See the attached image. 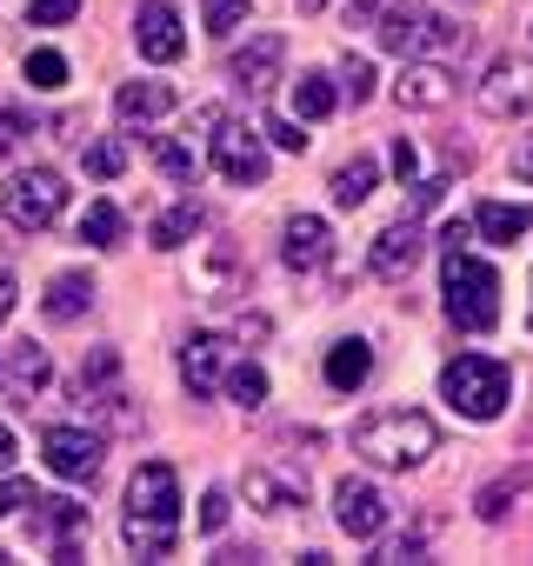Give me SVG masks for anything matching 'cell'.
Returning a JSON list of instances; mask_svg holds the SVG:
<instances>
[{
    "instance_id": "cell-13",
    "label": "cell",
    "mask_w": 533,
    "mask_h": 566,
    "mask_svg": "<svg viewBox=\"0 0 533 566\" xmlns=\"http://www.w3.org/2000/svg\"><path fill=\"white\" fill-rule=\"evenodd\" d=\"M281 61H288V41L281 34H260V41H247L240 54H233V87L240 94H274L281 87Z\"/></svg>"
},
{
    "instance_id": "cell-4",
    "label": "cell",
    "mask_w": 533,
    "mask_h": 566,
    "mask_svg": "<svg viewBox=\"0 0 533 566\" xmlns=\"http://www.w3.org/2000/svg\"><path fill=\"white\" fill-rule=\"evenodd\" d=\"M440 301H447V321L460 334H493V321H500V273L487 260H473L467 247H447Z\"/></svg>"
},
{
    "instance_id": "cell-1",
    "label": "cell",
    "mask_w": 533,
    "mask_h": 566,
    "mask_svg": "<svg viewBox=\"0 0 533 566\" xmlns=\"http://www.w3.org/2000/svg\"><path fill=\"white\" fill-rule=\"evenodd\" d=\"M121 539H127L134 559L174 553V539H180V473H174L167 460L134 467V480H127V513H121Z\"/></svg>"
},
{
    "instance_id": "cell-43",
    "label": "cell",
    "mask_w": 533,
    "mask_h": 566,
    "mask_svg": "<svg viewBox=\"0 0 533 566\" xmlns=\"http://www.w3.org/2000/svg\"><path fill=\"white\" fill-rule=\"evenodd\" d=\"M14 294H21V287H14V273H0V321L14 314Z\"/></svg>"
},
{
    "instance_id": "cell-20",
    "label": "cell",
    "mask_w": 533,
    "mask_h": 566,
    "mask_svg": "<svg viewBox=\"0 0 533 566\" xmlns=\"http://www.w3.org/2000/svg\"><path fill=\"white\" fill-rule=\"evenodd\" d=\"M180 380H187V394H200V400L227 380V360H220V340H213V334H187V347H180Z\"/></svg>"
},
{
    "instance_id": "cell-36",
    "label": "cell",
    "mask_w": 533,
    "mask_h": 566,
    "mask_svg": "<svg viewBox=\"0 0 533 566\" xmlns=\"http://www.w3.org/2000/svg\"><path fill=\"white\" fill-rule=\"evenodd\" d=\"M81 380H87V387H107V380H121V354H114V347H94Z\"/></svg>"
},
{
    "instance_id": "cell-39",
    "label": "cell",
    "mask_w": 533,
    "mask_h": 566,
    "mask_svg": "<svg viewBox=\"0 0 533 566\" xmlns=\"http://www.w3.org/2000/svg\"><path fill=\"white\" fill-rule=\"evenodd\" d=\"M266 134H274V147H281V154H301V147H307L301 120H266Z\"/></svg>"
},
{
    "instance_id": "cell-38",
    "label": "cell",
    "mask_w": 533,
    "mask_h": 566,
    "mask_svg": "<svg viewBox=\"0 0 533 566\" xmlns=\"http://www.w3.org/2000/svg\"><path fill=\"white\" fill-rule=\"evenodd\" d=\"M513 493H520V473H513V480H493V486H487V493H480V513H487V520H500V513H506V500H513Z\"/></svg>"
},
{
    "instance_id": "cell-30",
    "label": "cell",
    "mask_w": 533,
    "mask_h": 566,
    "mask_svg": "<svg viewBox=\"0 0 533 566\" xmlns=\"http://www.w3.org/2000/svg\"><path fill=\"white\" fill-rule=\"evenodd\" d=\"M87 174H94V180H121V174H127V147H121V140H94V147H87Z\"/></svg>"
},
{
    "instance_id": "cell-9",
    "label": "cell",
    "mask_w": 533,
    "mask_h": 566,
    "mask_svg": "<svg viewBox=\"0 0 533 566\" xmlns=\"http://www.w3.org/2000/svg\"><path fill=\"white\" fill-rule=\"evenodd\" d=\"M54 380V354L41 340H8L0 347V394H8L14 407H34Z\"/></svg>"
},
{
    "instance_id": "cell-44",
    "label": "cell",
    "mask_w": 533,
    "mask_h": 566,
    "mask_svg": "<svg viewBox=\"0 0 533 566\" xmlns=\"http://www.w3.org/2000/svg\"><path fill=\"white\" fill-rule=\"evenodd\" d=\"M513 174H520V180H533V140H526V147L513 154Z\"/></svg>"
},
{
    "instance_id": "cell-37",
    "label": "cell",
    "mask_w": 533,
    "mask_h": 566,
    "mask_svg": "<svg viewBox=\"0 0 533 566\" xmlns=\"http://www.w3.org/2000/svg\"><path fill=\"white\" fill-rule=\"evenodd\" d=\"M41 493H34V480H0V520H8V513H28Z\"/></svg>"
},
{
    "instance_id": "cell-5",
    "label": "cell",
    "mask_w": 533,
    "mask_h": 566,
    "mask_svg": "<svg viewBox=\"0 0 533 566\" xmlns=\"http://www.w3.org/2000/svg\"><path fill=\"white\" fill-rule=\"evenodd\" d=\"M200 140H207V160H213V174L220 180H233V187H253L260 174H266V147H260V134L247 127V120H233L227 107H200Z\"/></svg>"
},
{
    "instance_id": "cell-34",
    "label": "cell",
    "mask_w": 533,
    "mask_h": 566,
    "mask_svg": "<svg viewBox=\"0 0 533 566\" xmlns=\"http://www.w3.org/2000/svg\"><path fill=\"white\" fill-rule=\"evenodd\" d=\"M227 513H233V500H227V493H220V486H207V493H200V533H207V539H213V533H220V526H227Z\"/></svg>"
},
{
    "instance_id": "cell-17",
    "label": "cell",
    "mask_w": 533,
    "mask_h": 566,
    "mask_svg": "<svg viewBox=\"0 0 533 566\" xmlns=\"http://www.w3.org/2000/svg\"><path fill=\"white\" fill-rule=\"evenodd\" d=\"M94 294H101V287H94V273H81V266H74V273L48 280V301H41V314H48L54 327H74V321H87V314H94Z\"/></svg>"
},
{
    "instance_id": "cell-40",
    "label": "cell",
    "mask_w": 533,
    "mask_h": 566,
    "mask_svg": "<svg viewBox=\"0 0 533 566\" xmlns=\"http://www.w3.org/2000/svg\"><path fill=\"white\" fill-rule=\"evenodd\" d=\"M440 193H447V180H420V174H414V220H420V213H433V207H440Z\"/></svg>"
},
{
    "instance_id": "cell-19",
    "label": "cell",
    "mask_w": 533,
    "mask_h": 566,
    "mask_svg": "<svg viewBox=\"0 0 533 566\" xmlns=\"http://www.w3.org/2000/svg\"><path fill=\"white\" fill-rule=\"evenodd\" d=\"M114 114H121V127H160L174 114V87L167 81H127L114 94Z\"/></svg>"
},
{
    "instance_id": "cell-11",
    "label": "cell",
    "mask_w": 533,
    "mask_h": 566,
    "mask_svg": "<svg viewBox=\"0 0 533 566\" xmlns=\"http://www.w3.org/2000/svg\"><path fill=\"white\" fill-rule=\"evenodd\" d=\"M134 48L154 61V67H174L187 54V34H180V8L174 0H140L134 14Z\"/></svg>"
},
{
    "instance_id": "cell-2",
    "label": "cell",
    "mask_w": 533,
    "mask_h": 566,
    "mask_svg": "<svg viewBox=\"0 0 533 566\" xmlns=\"http://www.w3.org/2000/svg\"><path fill=\"white\" fill-rule=\"evenodd\" d=\"M354 453L367 467H380V473H414L420 460L440 453V427L427 413H414V407H387V413H367L354 427Z\"/></svg>"
},
{
    "instance_id": "cell-18",
    "label": "cell",
    "mask_w": 533,
    "mask_h": 566,
    "mask_svg": "<svg viewBox=\"0 0 533 566\" xmlns=\"http://www.w3.org/2000/svg\"><path fill=\"white\" fill-rule=\"evenodd\" d=\"M394 101H400L407 114H420V107H447V101H453V74H447L440 61H414V67L394 81Z\"/></svg>"
},
{
    "instance_id": "cell-25",
    "label": "cell",
    "mask_w": 533,
    "mask_h": 566,
    "mask_svg": "<svg viewBox=\"0 0 533 566\" xmlns=\"http://www.w3.org/2000/svg\"><path fill=\"white\" fill-rule=\"evenodd\" d=\"M374 187H380V167H374V160L360 154V160H347V167L334 174V207H360V200H367Z\"/></svg>"
},
{
    "instance_id": "cell-23",
    "label": "cell",
    "mask_w": 533,
    "mask_h": 566,
    "mask_svg": "<svg viewBox=\"0 0 533 566\" xmlns=\"http://www.w3.org/2000/svg\"><path fill=\"white\" fill-rule=\"evenodd\" d=\"M200 220H207V213H200V200H174L167 213H154V227H147V240H154V247L167 253V247H180V240H194V233H200Z\"/></svg>"
},
{
    "instance_id": "cell-6",
    "label": "cell",
    "mask_w": 533,
    "mask_h": 566,
    "mask_svg": "<svg viewBox=\"0 0 533 566\" xmlns=\"http://www.w3.org/2000/svg\"><path fill=\"white\" fill-rule=\"evenodd\" d=\"M506 387H513V374H506L500 360H480V354H460V360H447V374H440V400H447L460 420H500V413H506Z\"/></svg>"
},
{
    "instance_id": "cell-45",
    "label": "cell",
    "mask_w": 533,
    "mask_h": 566,
    "mask_svg": "<svg viewBox=\"0 0 533 566\" xmlns=\"http://www.w3.org/2000/svg\"><path fill=\"white\" fill-rule=\"evenodd\" d=\"M301 8H307V14H321V8H327V0H301Z\"/></svg>"
},
{
    "instance_id": "cell-35",
    "label": "cell",
    "mask_w": 533,
    "mask_h": 566,
    "mask_svg": "<svg viewBox=\"0 0 533 566\" xmlns=\"http://www.w3.org/2000/svg\"><path fill=\"white\" fill-rule=\"evenodd\" d=\"M341 81H347V101H367V94H374V67H367L360 54L341 61Z\"/></svg>"
},
{
    "instance_id": "cell-12",
    "label": "cell",
    "mask_w": 533,
    "mask_h": 566,
    "mask_svg": "<svg viewBox=\"0 0 533 566\" xmlns=\"http://www.w3.org/2000/svg\"><path fill=\"white\" fill-rule=\"evenodd\" d=\"M334 520H341V533H354V539H380V533H387V493H380L374 480H341V486H334Z\"/></svg>"
},
{
    "instance_id": "cell-32",
    "label": "cell",
    "mask_w": 533,
    "mask_h": 566,
    "mask_svg": "<svg viewBox=\"0 0 533 566\" xmlns=\"http://www.w3.org/2000/svg\"><path fill=\"white\" fill-rule=\"evenodd\" d=\"M81 14V0H28V28H67Z\"/></svg>"
},
{
    "instance_id": "cell-41",
    "label": "cell",
    "mask_w": 533,
    "mask_h": 566,
    "mask_svg": "<svg viewBox=\"0 0 533 566\" xmlns=\"http://www.w3.org/2000/svg\"><path fill=\"white\" fill-rule=\"evenodd\" d=\"M394 174H400V180H414V174H420V154H414V147H407V140H400V147H394Z\"/></svg>"
},
{
    "instance_id": "cell-26",
    "label": "cell",
    "mask_w": 533,
    "mask_h": 566,
    "mask_svg": "<svg viewBox=\"0 0 533 566\" xmlns=\"http://www.w3.org/2000/svg\"><path fill=\"white\" fill-rule=\"evenodd\" d=\"M121 233H127V213H121L114 200H94V207L81 213V240H87V247H121Z\"/></svg>"
},
{
    "instance_id": "cell-33",
    "label": "cell",
    "mask_w": 533,
    "mask_h": 566,
    "mask_svg": "<svg viewBox=\"0 0 533 566\" xmlns=\"http://www.w3.org/2000/svg\"><path fill=\"white\" fill-rule=\"evenodd\" d=\"M28 134H34V120H28L21 107H0V160H8V154L28 140Z\"/></svg>"
},
{
    "instance_id": "cell-28",
    "label": "cell",
    "mask_w": 533,
    "mask_h": 566,
    "mask_svg": "<svg viewBox=\"0 0 533 566\" xmlns=\"http://www.w3.org/2000/svg\"><path fill=\"white\" fill-rule=\"evenodd\" d=\"M154 167H160L174 187H187V180H194V160H187V147H180L174 134H154Z\"/></svg>"
},
{
    "instance_id": "cell-27",
    "label": "cell",
    "mask_w": 533,
    "mask_h": 566,
    "mask_svg": "<svg viewBox=\"0 0 533 566\" xmlns=\"http://www.w3.org/2000/svg\"><path fill=\"white\" fill-rule=\"evenodd\" d=\"M21 74H28V87L54 94V87H67V54H54V48H34V54L21 61Z\"/></svg>"
},
{
    "instance_id": "cell-8",
    "label": "cell",
    "mask_w": 533,
    "mask_h": 566,
    "mask_svg": "<svg viewBox=\"0 0 533 566\" xmlns=\"http://www.w3.org/2000/svg\"><path fill=\"white\" fill-rule=\"evenodd\" d=\"M526 107H533V61L493 54L487 61V81H480V114L487 120H520Z\"/></svg>"
},
{
    "instance_id": "cell-29",
    "label": "cell",
    "mask_w": 533,
    "mask_h": 566,
    "mask_svg": "<svg viewBox=\"0 0 533 566\" xmlns=\"http://www.w3.org/2000/svg\"><path fill=\"white\" fill-rule=\"evenodd\" d=\"M247 8L253 0H200V14H207V34L220 41V34H233L240 21H247Z\"/></svg>"
},
{
    "instance_id": "cell-7",
    "label": "cell",
    "mask_w": 533,
    "mask_h": 566,
    "mask_svg": "<svg viewBox=\"0 0 533 566\" xmlns=\"http://www.w3.org/2000/svg\"><path fill=\"white\" fill-rule=\"evenodd\" d=\"M0 213H8L21 233H48L67 213V180L54 167H21L0 180Z\"/></svg>"
},
{
    "instance_id": "cell-3",
    "label": "cell",
    "mask_w": 533,
    "mask_h": 566,
    "mask_svg": "<svg viewBox=\"0 0 533 566\" xmlns=\"http://www.w3.org/2000/svg\"><path fill=\"white\" fill-rule=\"evenodd\" d=\"M347 28L374 34L387 54H447V48L460 41L453 21H440V14H414L407 0H354V8H347Z\"/></svg>"
},
{
    "instance_id": "cell-14",
    "label": "cell",
    "mask_w": 533,
    "mask_h": 566,
    "mask_svg": "<svg viewBox=\"0 0 533 566\" xmlns=\"http://www.w3.org/2000/svg\"><path fill=\"white\" fill-rule=\"evenodd\" d=\"M281 260H288L294 273L327 266V260H334V227H327L321 213H294V220H288V233H281Z\"/></svg>"
},
{
    "instance_id": "cell-42",
    "label": "cell",
    "mask_w": 533,
    "mask_h": 566,
    "mask_svg": "<svg viewBox=\"0 0 533 566\" xmlns=\"http://www.w3.org/2000/svg\"><path fill=\"white\" fill-rule=\"evenodd\" d=\"M14 453H21V440H14V427H8V420H0V473L14 467Z\"/></svg>"
},
{
    "instance_id": "cell-31",
    "label": "cell",
    "mask_w": 533,
    "mask_h": 566,
    "mask_svg": "<svg viewBox=\"0 0 533 566\" xmlns=\"http://www.w3.org/2000/svg\"><path fill=\"white\" fill-rule=\"evenodd\" d=\"M227 394H233L240 407H260V400H266V374L247 360V367H233V374H227Z\"/></svg>"
},
{
    "instance_id": "cell-16",
    "label": "cell",
    "mask_w": 533,
    "mask_h": 566,
    "mask_svg": "<svg viewBox=\"0 0 533 566\" xmlns=\"http://www.w3.org/2000/svg\"><path fill=\"white\" fill-rule=\"evenodd\" d=\"M420 247H427V233H420V220L407 213V220H394V227H387V233L367 247V266H374L380 280H400V273L420 260Z\"/></svg>"
},
{
    "instance_id": "cell-15",
    "label": "cell",
    "mask_w": 533,
    "mask_h": 566,
    "mask_svg": "<svg viewBox=\"0 0 533 566\" xmlns=\"http://www.w3.org/2000/svg\"><path fill=\"white\" fill-rule=\"evenodd\" d=\"M247 506H260V513H301L307 506V486L288 473V467H247Z\"/></svg>"
},
{
    "instance_id": "cell-24",
    "label": "cell",
    "mask_w": 533,
    "mask_h": 566,
    "mask_svg": "<svg viewBox=\"0 0 533 566\" xmlns=\"http://www.w3.org/2000/svg\"><path fill=\"white\" fill-rule=\"evenodd\" d=\"M334 107H341V87H334L321 67H314V74H301V87H294V114H301V120H327Z\"/></svg>"
},
{
    "instance_id": "cell-21",
    "label": "cell",
    "mask_w": 533,
    "mask_h": 566,
    "mask_svg": "<svg viewBox=\"0 0 533 566\" xmlns=\"http://www.w3.org/2000/svg\"><path fill=\"white\" fill-rule=\"evenodd\" d=\"M473 227H480V240L513 247V240L533 227V207H513V200H480V207H473Z\"/></svg>"
},
{
    "instance_id": "cell-10",
    "label": "cell",
    "mask_w": 533,
    "mask_h": 566,
    "mask_svg": "<svg viewBox=\"0 0 533 566\" xmlns=\"http://www.w3.org/2000/svg\"><path fill=\"white\" fill-rule=\"evenodd\" d=\"M101 433H87V427H48L41 433V460H48V473H61V480H94L101 473Z\"/></svg>"
},
{
    "instance_id": "cell-22",
    "label": "cell",
    "mask_w": 533,
    "mask_h": 566,
    "mask_svg": "<svg viewBox=\"0 0 533 566\" xmlns=\"http://www.w3.org/2000/svg\"><path fill=\"white\" fill-rule=\"evenodd\" d=\"M367 374H374V347H367V340H334V347H327V387L354 394Z\"/></svg>"
}]
</instances>
